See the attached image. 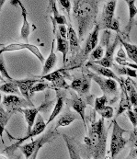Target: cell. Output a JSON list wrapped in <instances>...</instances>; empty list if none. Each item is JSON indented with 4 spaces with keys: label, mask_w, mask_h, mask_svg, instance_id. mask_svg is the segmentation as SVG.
Listing matches in <instances>:
<instances>
[{
    "label": "cell",
    "mask_w": 137,
    "mask_h": 159,
    "mask_svg": "<svg viewBox=\"0 0 137 159\" xmlns=\"http://www.w3.org/2000/svg\"><path fill=\"white\" fill-rule=\"evenodd\" d=\"M0 73H1V75H2L4 77H6V78L8 79L9 81L14 80V79L9 75V74H8V72H7V70L6 65H5V61H4V59H3L2 54H0Z\"/></svg>",
    "instance_id": "36"
},
{
    "label": "cell",
    "mask_w": 137,
    "mask_h": 159,
    "mask_svg": "<svg viewBox=\"0 0 137 159\" xmlns=\"http://www.w3.org/2000/svg\"><path fill=\"white\" fill-rule=\"evenodd\" d=\"M116 61V63L118 65H121V66H127V67H131V68L136 69L137 70V64H132V63H129L128 61H126L125 59L123 58H120V57H115L114 59Z\"/></svg>",
    "instance_id": "38"
},
{
    "label": "cell",
    "mask_w": 137,
    "mask_h": 159,
    "mask_svg": "<svg viewBox=\"0 0 137 159\" xmlns=\"http://www.w3.org/2000/svg\"></svg>",
    "instance_id": "50"
},
{
    "label": "cell",
    "mask_w": 137,
    "mask_h": 159,
    "mask_svg": "<svg viewBox=\"0 0 137 159\" xmlns=\"http://www.w3.org/2000/svg\"><path fill=\"white\" fill-rule=\"evenodd\" d=\"M98 0H81L73 7V15L77 24L79 39L84 40V36L93 30L98 14Z\"/></svg>",
    "instance_id": "2"
},
{
    "label": "cell",
    "mask_w": 137,
    "mask_h": 159,
    "mask_svg": "<svg viewBox=\"0 0 137 159\" xmlns=\"http://www.w3.org/2000/svg\"><path fill=\"white\" fill-rule=\"evenodd\" d=\"M126 53H125V52L123 51V46L121 45L120 47V49H119V51H118V52H117V57H120V58H123V59H125V57H126Z\"/></svg>",
    "instance_id": "44"
},
{
    "label": "cell",
    "mask_w": 137,
    "mask_h": 159,
    "mask_svg": "<svg viewBox=\"0 0 137 159\" xmlns=\"http://www.w3.org/2000/svg\"><path fill=\"white\" fill-rule=\"evenodd\" d=\"M77 119V117L74 113L67 111L66 113H64L62 116L59 117L57 123H56V127L55 129L57 130V128L59 127H66V126H69L72 122H74L75 120Z\"/></svg>",
    "instance_id": "30"
},
{
    "label": "cell",
    "mask_w": 137,
    "mask_h": 159,
    "mask_svg": "<svg viewBox=\"0 0 137 159\" xmlns=\"http://www.w3.org/2000/svg\"><path fill=\"white\" fill-rule=\"evenodd\" d=\"M126 133L128 132L119 125L115 118L112 121V134L111 146H110L112 158H115L116 156L125 147L126 143H128V140H126L123 137V134Z\"/></svg>",
    "instance_id": "8"
},
{
    "label": "cell",
    "mask_w": 137,
    "mask_h": 159,
    "mask_svg": "<svg viewBox=\"0 0 137 159\" xmlns=\"http://www.w3.org/2000/svg\"><path fill=\"white\" fill-rule=\"evenodd\" d=\"M3 105L9 109L17 110L20 108H28V107H33L34 105L30 103L26 98H20L16 96L15 94H9L7 96H5L3 98Z\"/></svg>",
    "instance_id": "16"
},
{
    "label": "cell",
    "mask_w": 137,
    "mask_h": 159,
    "mask_svg": "<svg viewBox=\"0 0 137 159\" xmlns=\"http://www.w3.org/2000/svg\"><path fill=\"white\" fill-rule=\"evenodd\" d=\"M91 75L89 70L87 68V73H82L81 75L77 76L75 75L73 76V81L70 85V88L75 91L80 97H82L88 104H93L92 99L93 96L90 95V86H91Z\"/></svg>",
    "instance_id": "4"
},
{
    "label": "cell",
    "mask_w": 137,
    "mask_h": 159,
    "mask_svg": "<svg viewBox=\"0 0 137 159\" xmlns=\"http://www.w3.org/2000/svg\"><path fill=\"white\" fill-rule=\"evenodd\" d=\"M109 103V99L105 95H102L101 97L96 98H95V102H94V111L98 113H99V111Z\"/></svg>",
    "instance_id": "33"
},
{
    "label": "cell",
    "mask_w": 137,
    "mask_h": 159,
    "mask_svg": "<svg viewBox=\"0 0 137 159\" xmlns=\"http://www.w3.org/2000/svg\"><path fill=\"white\" fill-rule=\"evenodd\" d=\"M37 77L41 78V79H44L49 82H52V86L50 87V89L53 88H60V89H68L70 88L68 84L66 81V77L71 79V76L68 73V69L62 68L54 71L53 73L50 74H46V75H38Z\"/></svg>",
    "instance_id": "9"
},
{
    "label": "cell",
    "mask_w": 137,
    "mask_h": 159,
    "mask_svg": "<svg viewBox=\"0 0 137 159\" xmlns=\"http://www.w3.org/2000/svg\"><path fill=\"white\" fill-rule=\"evenodd\" d=\"M71 98H66V103L69 107L74 110L81 118L85 130L87 132V122H86V109H87V101L80 97L75 91H71Z\"/></svg>",
    "instance_id": "10"
},
{
    "label": "cell",
    "mask_w": 137,
    "mask_h": 159,
    "mask_svg": "<svg viewBox=\"0 0 137 159\" xmlns=\"http://www.w3.org/2000/svg\"><path fill=\"white\" fill-rule=\"evenodd\" d=\"M110 30H113V31H116L117 33H121V30H120V23H119V20L118 19H113L112 21L111 22L110 26H109V29Z\"/></svg>",
    "instance_id": "39"
},
{
    "label": "cell",
    "mask_w": 137,
    "mask_h": 159,
    "mask_svg": "<svg viewBox=\"0 0 137 159\" xmlns=\"http://www.w3.org/2000/svg\"><path fill=\"white\" fill-rule=\"evenodd\" d=\"M15 110L11 109L7 111H0V139L2 141V143H4V139H3V134L4 131L6 129V126L8 122V120H10V118L15 114Z\"/></svg>",
    "instance_id": "27"
},
{
    "label": "cell",
    "mask_w": 137,
    "mask_h": 159,
    "mask_svg": "<svg viewBox=\"0 0 137 159\" xmlns=\"http://www.w3.org/2000/svg\"><path fill=\"white\" fill-rule=\"evenodd\" d=\"M1 99H2V97H1V94H0V102H1Z\"/></svg>",
    "instance_id": "49"
},
{
    "label": "cell",
    "mask_w": 137,
    "mask_h": 159,
    "mask_svg": "<svg viewBox=\"0 0 137 159\" xmlns=\"http://www.w3.org/2000/svg\"><path fill=\"white\" fill-rule=\"evenodd\" d=\"M133 83H134V82L131 80V77H130V76H128V77L124 80V84H125V87H126L127 92H128V94H129V97H130V99H131L132 106H133V107H135V106H137V90Z\"/></svg>",
    "instance_id": "28"
},
{
    "label": "cell",
    "mask_w": 137,
    "mask_h": 159,
    "mask_svg": "<svg viewBox=\"0 0 137 159\" xmlns=\"http://www.w3.org/2000/svg\"><path fill=\"white\" fill-rule=\"evenodd\" d=\"M5 2H6V0H0V11H1V9L3 7V5L5 4Z\"/></svg>",
    "instance_id": "45"
},
{
    "label": "cell",
    "mask_w": 137,
    "mask_h": 159,
    "mask_svg": "<svg viewBox=\"0 0 137 159\" xmlns=\"http://www.w3.org/2000/svg\"><path fill=\"white\" fill-rule=\"evenodd\" d=\"M128 6V9H129V20L127 23V26L125 28V32H126V36L129 37V34L131 32L132 27L135 23V16L137 15V7L135 5V1L136 0H124Z\"/></svg>",
    "instance_id": "22"
},
{
    "label": "cell",
    "mask_w": 137,
    "mask_h": 159,
    "mask_svg": "<svg viewBox=\"0 0 137 159\" xmlns=\"http://www.w3.org/2000/svg\"><path fill=\"white\" fill-rule=\"evenodd\" d=\"M56 40H57V52H60L63 54V62L64 64L66 63V56L68 53L69 51V43L68 40L64 39L61 37V35L59 34V32H54Z\"/></svg>",
    "instance_id": "26"
},
{
    "label": "cell",
    "mask_w": 137,
    "mask_h": 159,
    "mask_svg": "<svg viewBox=\"0 0 137 159\" xmlns=\"http://www.w3.org/2000/svg\"><path fill=\"white\" fill-rule=\"evenodd\" d=\"M89 73L92 79L99 86L100 89L103 92V95H105L108 98L109 103H114L118 99V95H119L118 85L116 83L117 81L113 78H109L99 75L91 71H89Z\"/></svg>",
    "instance_id": "6"
},
{
    "label": "cell",
    "mask_w": 137,
    "mask_h": 159,
    "mask_svg": "<svg viewBox=\"0 0 137 159\" xmlns=\"http://www.w3.org/2000/svg\"><path fill=\"white\" fill-rule=\"evenodd\" d=\"M87 67L91 69L92 71H94V73H96V74H98L99 75H102V76H105V77H109V78H113L117 82L120 81V78L117 76V75L109 67L102 66L100 65L95 64V63L90 62V61L87 63Z\"/></svg>",
    "instance_id": "19"
},
{
    "label": "cell",
    "mask_w": 137,
    "mask_h": 159,
    "mask_svg": "<svg viewBox=\"0 0 137 159\" xmlns=\"http://www.w3.org/2000/svg\"><path fill=\"white\" fill-rule=\"evenodd\" d=\"M53 89H54L56 92V98H57V100H56V103L54 105V108L53 110V112L51 114L48 121L46 122V124H50V122H52L59 114L62 111L63 108H64V105H65V102H66V91L64 90V89H60V88H53Z\"/></svg>",
    "instance_id": "17"
},
{
    "label": "cell",
    "mask_w": 137,
    "mask_h": 159,
    "mask_svg": "<svg viewBox=\"0 0 137 159\" xmlns=\"http://www.w3.org/2000/svg\"><path fill=\"white\" fill-rule=\"evenodd\" d=\"M53 103V101H47L46 99L45 101L41 104L39 107L37 108H32V109H28V108H20V109H17L16 111H20V112H22L24 114V117H25V120H26V122H27V134L30 133L35 123V120L38 116V114L40 113L41 111H47L51 104Z\"/></svg>",
    "instance_id": "11"
},
{
    "label": "cell",
    "mask_w": 137,
    "mask_h": 159,
    "mask_svg": "<svg viewBox=\"0 0 137 159\" xmlns=\"http://www.w3.org/2000/svg\"><path fill=\"white\" fill-rule=\"evenodd\" d=\"M119 43H120V35H119V33H117L114 42L112 44L109 43L107 45L104 46V48H105V55H104V57L102 59H100L98 61H95L93 63L100 65V66H105V67L111 68L114 64L113 63V61H114V52L115 49H116V46L119 44Z\"/></svg>",
    "instance_id": "13"
},
{
    "label": "cell",
    "mask_w": 137,
    "mask_h": 159,
    "mask_svg": "<svg viewBox=\"0 0 137 159\" xmlns=\"http://www.w3.org/2000/svg\"><path fill=\"white\" fill-rule=\"evenodd\" d=\"M105 55V48L101 45H97V47L92 51V52L89 55V61L95 62L102 59Z\"/></svg>",
    "instance_id": "32"
},
{
    "label": "cell",
    "mask_w": 137,
    "mask_h": 159,
    "mask_svg": "<svg viewBox=\"0 0 137 159\" xmlns=\"http://www.w3.org/2000/svg\"><path fill=\"white\" fill-rule=\"evenodd\" d=\"M67 40L69 43V50L71 51L72 54L75 55L80 51V43L75 30L71 25H69L67 28Z\"/></svg>",
    "instance_id": "21"
},
{
    "label": "cell",
    "mask_w": 137,
    "mask_h": 159,
    "mask_svg": "<svg viewBox=\"0 0 137 159\" xmlns=\"http://www.w3.org/2000/svg\"><path fill=\"white\" fill-rule=\"evenodd\" d=\"M126 114H127V116H128V118H129L130 121L132 122L133 126H134V127L137 126V120H136V118H135V115L134 111L132 110V108L126 111Z\"/></svg>",
    "instance_id": "41"
},
{
    "label": "cell",
    "mask_w": 137,
    "mask_h": 159,
    "mask_svg": "<svg viewBox=\"0 0 137 159\" xmlns=\"http://www.w3.org/2000/svg\"><path fill=\"white\" fill-rule=\"evenodd\" d=\"M117 0H107L102 11L101 20L99 23V27L103 30H108L109 26L112 20L114 19L115 8H116Z\"/></svg>",
    "instance_id": "15"
},
{
    "label": "cell",
    "mask_w": 137,
    "mask_h": 159,
    "mask_svg": "<svg viewBox=\"0 0 137 159\" xmlns=\"http://www.w3.org/2000/svg\"><path fill=\"white\" fill-rule=\"evenodd\" d=\"M62 136L64 138L66 143V146L68 148L69 152V157L71 159H80V153H79V149L76 145V143H75V141L67 136L66 134H62Z\"/></svg>",
    "instance_id": "25"
},
{
    "label": "cell",
    "mask_w": 137,
    "mask_h": 159,
    "mask_svg": "<svg viewBox=\"0 0 137 159\" xmlns=\"http://www.w3.org/2000/svg\"><path fill=\"white\" fill-rule=\"evenodd\" d=\"M2 76H3V75H1V73H0V81H1V80H3V77H2Z\"/></svg>",
    "instance_id": "48"
},
{
    "label": "cell",
    "mask_w": 137,
    "mask_h": 159,
    "mask_svg": "<svg viewBox=\"0 0 137 159\" xmlns=\"http://www.w3.org/2000/svg\"><path fill=\"white\" fill-rule=\"evenodd\" d=\"M134 112H135V118H136L137 120V106H135V107H134Z\"/></svg>",
    "instance_id": "46"
},
{
    "label": "cell",
    "mask_w": 137,
    "mask_h": 159,
    "mask_svg": "<svg viewBox=\"0 0 137 159\" xmlns=\"http://www.w3.org/2000/svg\"><path fill=\"white\" fill-rule=\"evenodd\" d=\"M61 6L63 7L64 10L66 11L67 15L70 16V13H71V0H59Z\"/></svg>",
    "instance_id": "40"
},
{
    "label": "cell",
    "mask_w": 137,
    "mask_h": 159,
    "mask_svg": "<svg viewBox=\"0 0 137 159\" xmlns=\"http://www.w3.org/2000/svg\"><path fill=\"white\" fill-rule=\"evenodd\" d=\"M20 50H29L32 54H34L42 64H44L45 59L43 55V53L40 52L39 48L37 46L33 45V44H30L29 43H11L8 45L3 47L2 49H0V54L6 52H14V51H20Z\"/></svg>",
    "instance_id": "12"
},
{
    "label": "cell",
    "mask_w": 137,
    "mask_h": 159,
    "mask_svg": "<svg viewBox=\"0 0 137 159\" xmlns=\"http://www.w3.org/2000/svg\"><path fill=\"white\" fill-rule=\"evenodd\" d=\"M56 0H49V7H50V9L53 13V16H52V20H53V31H55V27H56V24L58 25H66V19L65 16L61 15L58 10H57V7H56Z\"/></svg>",
    "instance_id": "23"
},
{
    "label": "cell",
    "mask_w": 137,
    "mask_h": 159,
    "mask_svg": "<svg viewBox=\"0 0 137 159\" xmlns=\"http://www.w3.org/2000/svg\"><path fill=\"white\" fill-rule=\"evenodd\" d=\"M57 134H58L56 133V129L55 130H49L43 136L40 137L39 139H37L35 141L32 140L30 143L20 146L19 149L21 150V152L25 156V158L28 159L30 158V157L31 158H36L40 149L43 145H45L46 143L52 142Z\"/></svg>",
    "instance_id": "5"
},
{
    "label": "cell",
    "mask_w": 137,
    "mask_h": 159,
    "mask_svg": "<svg viewBox=\"0 0 137 159\" xmlns=\"http://www.w3.org/2000/svg\"><path fill=\"white\" fill-rule=\"evenodd\" d=\"M11 5L19 6L21 7V16H22L23 18V24L22 27H21V38L24 40L25 43H28L30 32L34 29H36V27L31 26V24L28 21V12H27L26 7H24V5H23L22 2L21 0H11Z\"/></svg>",
    "instance_id": "14"
},
{
    "label": "cell",
    "mask_w": 137,
    "mask_h": 159,
    "mask_svg": "<svg viewBox=\"0 0 137 159\" xmlns=\"http://www.w3.org/2000/svg\"><path fill=\"white\" fill-rule=\"evenodd\" d=\"M46 125H47V124H46V122L44 121L43 116L39 113L38 114V116H37V118H36L35 125H33L31 131H30V133H28L26 136H24L23 138H21V139L17 140V142H16L15 143H13L12 145H10V146H8V147H7V148L4 150V154H6L7 157H12L13 154H14V152H15L17 149H19V147L21 146V144L23 142L27 141L28 139H32V137L37 136V135L41 134L45 130Z\"/></svg>",
    "instance_id": "7"
},
{
    "label": "cell",
    "mask_w": 137,
    "mask_h": 159,
    "mask_svg": "<svg viewBox=\"0 0 137 159\" xmlns=\"http://www.w3.org/2000/svg\"><path fill=\"white\" fill-rule=\"evenodd\" d=\"M128 143L131 147H137V126L130 133V138L128 139Z\"/></svg>",
    "instance_id": "37"
},
{
    "label": "cell",
    "mask_w": 137,
    "mask_h": 159,
    "mask_svg": "<svg viewBox=\"0 0 137 159\" xmlns=\"http://www.w3.org/2000/svg\"><path fill=\"white\" fill-rule=\"evenodd\" d=\"M58 32L62 38L67 40V28L66 25H58Z\"/></svg>",
    "instance_id": "42"
},
{
    "label": "cell",
    "mask_w": 137,
    "mask_h": 159,
    "mask_svg": "<svg viewBox=\"0 0 137 159\" xmlns=\"http://www.w3.org/2000/svg\"><path fill=\"white\" fill-rule=\"evenodd\" d=\"M118 83L121 86V101H120V106H119V110L117 112V116L121 115L122 112H124L127 110L132 108L131 99H130L129 94H128L127 89H126L123 78H120V81Z\"/></svg>",
    "instance_id": "18"
},
{
    "label": "cell",
    "mask_w": 137,
    "mask_h": 159,
    "mask_svg": "<svg viewBox=\"0 0 137 159\" xmlns=\"http://www.w3.org/2000/svg\"><path fill=\"white\" fill-rule=\"evenodd\" d=\"M99 115L104 118V119H111L113 117V108L112 106H108L106 105L100 111H99Z\"/></svg>",
    "instance_id": "35"
},
{
    "label": "cell",
    "mask_w": 137,
    "mask_h": 159,
    "mask_svg": "<svg viewBox=\"0 0 137 159\" xmlns=\"http://www.w3.org/2000/svg\"><path fill=\"white\" fill-rule=\"evenodd\" d=\"M96 115L89 127V134L84 138V143L93 158H104L106 153L107 129L105 127V119L100 118L95 120Z\"/></svg>",
    "instance_id": "1"
},
{
    "label": "cell",
    "mask_w": 137,
    "mask_h": 159,
    "mask_svg": "<svg viewBox=\"0 0 137 159\" xmlns=\"http://www.w3.org/2000/svg\"><path fill=\"white\" fill-rule=\"evenodd\" d=\"M120 43L124 47L127 56L133 62H135V64H137V45L131 44V43L123 41L121 37H120Z\"/></svg>",
    "instance_id": "29"
},
{
    "label": "cell",
    "mask_w": 137,
    "mask_h": 159,
    "mask_svg": "<svg viewBox=\"0 0 137 159\" xmlns=\"http://www.w3.org/2000/svg\"><path fill=\"white\" fill-rule=\"evenodd\" d=\"M0 90L7 94H20V89L15 80L10 82H6L3 85H0Z\"/></svg>",
    "instance_id": "31"
},
{
    "label": "cell",
    "mask_w": 137,
    "mask_h": 159,
    "mask_svg": "<svg viewBox=\"0 0 137 159\" xmlns=\"http://www.w3.org/2000/svg\"><path fill=\"white\" fill-rule=\"evenodd\" d=\"M81 2V0H74V6L73 7H75V6H76L78 3H80Z\"/></svg>",
    "instance_id": "47"
},
{
    "label": "cell",
    "mask_w": 137,
    "mask_h": 159,
    "mask_svg": "<svg viewBox=\"0 0 137 159\" xmlns=\"http://www.w3.org/2000/svg\"><path fill=\"white\" fill-rule=\"evenodd\" d=\"M54 44H55V39H53L52 47H51V52L50 55L48 56V58L45 60L44 64H43V75L48 74L52 69L53 68V66H55L56 62H57V57L56 54L54 53Z\"/></svg>",
    "instance_id": "24"
},
{
    "label": "cell",
    "mask_w": 137,
    "mask_h": 159,
    "mask_svg": "<svg viewBox=\"0 0 137 159\" xmlns=\"http://www.w3.org/2000/svg\"><path fill=\"white\" fill-rule=\"evenodd\" d=\"M127 158H137V147H132Z\"/></svg>",
    "instance_id": "43"
},
{
    "label": "cell",
    "mask_w": 137,
    "mask_h": 159,
    "mask_svg": "<svg viewBox=\"0 0 137 159\" xmlns=\"http://www.w3.org/2000/svg\"><path fill=\"white\" fill-rule=\"evenodd\" d=\"M15 81H16L20 90H21V95L30 103L33 104L31 99H30L31 96L30 94V90L35 83H37L41 80H39V79H21V80H15Z\"/></svg>",
    "instance_id": "20"
},
{
    "label": "cell",
    "mask_w": 137,
    "mask_h": 159,
    "mask_svg": "<svg viewBox=\"0 0 137 159\" xmlns=\"http://www.w3.org/2000/svg\"><path fill=\"white\" fill-rule=\"evenodd\" d=\"M99 30H100L99 24H96L95 27L93 28V30L90 31V33L89 34V37L87 39V43L85 44V47L75 54V57L72 62V66L74 67L81 66L89 59L92 51L98 45Z\"/></svg>",
    "instance_id": "3"
},
{
    "label": "cell",
    "mask_w": 137,
    "mask_h": 159,
    "mask_svg": "<svg viewBox=\"0 0 137 159\" xmlns=\"http://www.w3.org/2000/svg\"><path fill=\"white\" fill-rule=\"evenodd\" d=\"M46 89H50V85H48L47 83L43 82V80H41L39 82H37V84H34L31 87V89L30 90V96H33L35 93L45 90Z\"/></svg>",
    "instance_id": "34"
}]
</instances>
